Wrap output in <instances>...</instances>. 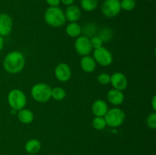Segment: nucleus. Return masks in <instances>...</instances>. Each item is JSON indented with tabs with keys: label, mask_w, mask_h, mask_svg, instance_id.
I'll return each mask as SVG.
<instances>
[{
	"label": "nucleus",
	"mask_w": 156,
	"mask_h": 155,
	"mask_svg": "<svg viewBox=\"0 0 156 155\" xmlns=\"http://www.w3.org/2000/svg\"><path fill=\"white\" fill-rule=\"evenodd\" d=\"M80 66L81 68L85 72L91 73L95 70L97 63H96L94 58L88 55V56H82L80 61Z\"/></svg>",
	"instance_id": "obj_15"
},
{
	"label": "nucleus",
	"mask_w": 156,
	"mask_h": 155,
	"mask_svg": "<svg viewBox=\"0 0 156 155\" xmlns=\"http://www.w3.org/2000/svg\"><path fill=\"white\" fill-rule=\"evenodd\" d=\"M44 18L45 22L53 27H62L66 21L65 13L59 6L49 7L46 9Z\"/></svg>",
	"instance_id": "obj_2"
},
{
	"label": "nucleus",
	"mask_w": 156,
	"mask_h": 155,
	"mask_svg": "<svg viewBox=\"0 0 156 155\" xmlns=\"http://www.w3.org/2000/svg\"><path fill=\"white\" fill-rule=\"evenodd\" d=\"M149 1H154V0H149Z\"/></svg>",
	"instance_id": "obj_31"
},
{
	"label": "nucleus",
	"mask_w": 156,
	"mask_h": 155,
	"mask_svg": "<svg viewBox=\"0 0 156 155\" xmlns=\"http://www.w3.org/2000/svg\"><path fill=\"white\" fill-rule=\"evenodd\" d=\"M108 100L114 106H119L123 103L124 100V94L121 91L117 89L110 90L107 94Z\"/></svg>",
	"instance_id": "obj_14"
},
{
	"label": "nucleus",
	"mask_w": 156,
	"mask_h": 155,
	"mask_svg": "<svg viewBox=\"0 0 156 155\" xmlns=\"http://www.w3.org/2000/svg\"><path fill=\"white\" fill-rule=\"evenodd\" d=\"M24 148H25V150L27 153H30V154H35V153H38L41 150V141L37 139H34V138L30 139L26 142Z\"/></svg>",
	"instance_id": "obj_18"
},
{
	"label": "nucleus",
	"mask_w": 156,
	"mask_h": 155,
	"mask_svg": "<svg viewBox=\"0 0 156 155\" xmlns=\"http://www.w3.org/2000/svg\"><path fill=\"white\" fill-rule=\"evenodd\" d=\"M13 21L12 17L6 13L0 14V36H8L12 32Z\"/></svg>",
	"instance_id": "obj_10"
},
{
	"label": "nucleus",
	"mask_w": 156,
	"mask_h": 155,
	"mask_svg": "<svg viewBox=\"0 0 156 155\" xmlns=\"http://www.w3.org/2000/svg\"><path fill=\"white\" fill-rule=\"evenodd\" d=\"M25 65V58L20 51H12L6 55L3 62V67L8 73L18 74Z\"/></svg>",
	"instance_id": "obj_1"
},
{
	"label": "nucleus",
	"mask_w": 156,
	"mask_h": 155,
	"mask_svg": "<svg viewBox=\"0 0 156 155\" xmlns=\"http://www.w3.org/2000/svg\"><path fill=\"white\" fill-rule=\"evenodd\" d=\"M98 81L102 85H107L111 83V75L107 73H101L98 76Z\"/></svg>",
	"instance_id": "obj_26"
},
{
	"label": "nucleus",
	"mask_w": 156,
	"mask_h": 155,
	"mask_svg": "<svg viewBox=\"0 0 156 155\" xmlns=\"http://www.w3.org/2000/svg\"><path fill=\"white\" fill-rule=\"evenodd\" d=\"M75 50L79 55L82 56H88L92 51L89 37L85 36H79L75 42Z\"/></svg>",
	"instance_id": "obj_8"
},
{
	"label": "nucleus",
	"mask_w": 156,
	"mask_h": 155,
	"mask_svg": "<svg viewBox=\"0 0 156 155\" xmlns=\"http://www.w3.org/2000/svg\"><path fill=\"white\" fill-rule=\"evenodd\" d=\"M17 115H18V120L23 124H30L34 121V118L33 112L25 108H23L18 111Z\"/></svg>",
	"instance_id": "obj_16"
},
{
	"label": "nucleus",
	"mask_w": 156,
	"mask_h": 155,
	"mask_svg": "<svg viewBox=\"0 0 156 155\" xmlns=\"http://www.w3.org/2000/svg\"><path fill=\"white\" fill-rule=\"evenodd\" d=\"M60 2L61 3H62V4L64 5L69 6L71 5H73L75 0H60Z\"/></svg>",
	"instance_id": "obj_28"
},
{
	"label": "nucleus",
	"mask_w": 156,
	"mask_h": 155,
	"mask_svg": "<svg viewBox=\"0 0 156 155\" xmlns=\"http://www.w3.org/2000/svg\"><path fill=\"white\" fill-rule=\"evenodd\" d=\"M98 36L101 38L103 42H107V41H109L112 37V31L109 28H104L103 30H101L100 34Z\"/></svg>",
	"instance_id": "obj_24"
},
{
	"label": "nucleus",
	"mask_w": 156,
	"mask_h": 155,
	"mask_svg": "<svg viewBox=\"0 0 156 155\" xmlns=\"http://www.w3.org/2000/svg\"><path fill=\"white\" fill-rule=\"evenodd\" d=\"M104 118L106 121L107 126L111 128H117L124 122L126 115L120 108H112L108 109Z\"/></svg>",
	"instance_id": "obj_5"
},
{
	"label": "nucleus",
	"mask_w": 156,
	"mask_h": 155,
	"mask_svg": "<svg viewBox=\"0 0 156 155\" xmlns=\"http://www.w3.org/2000/svg\"><path fill=\"white\" fill-rule=\"evenodd\" d=\"M54 74L58 81L61 82H66L72 77L71 68L66 63H59L55 68Z\"/></svg>",
	"instance_id": "obj_9"
},
{
	"label": "nucleus",
	"mask_w": 156,
	"mask_h": 155,
	"mask_svg": "<svg viewBox=\"0 0 156 155\" xmlns=\"http://www.w3.org/2000/svg\"><path fill=\"white\" fill-rule=\"evenodd\" d=\"M135 1H136V0H135Z\"/></svg>",
	"instance_id": "obj_32"
},
{
	"label": "nucleus",
	"mask_w": 156,
	"mask_h": 155,
	"mask_svg": "<svg viewBox=\"0 0 156 155\" xmlns=\"http://www.w3.org/2000/svg\"><path fill=\"white\" fill-rule=\"evenodd\" d=\"M151 106H152V109H153L154 112L156 111V96H153L152 99V101H151Z\"/></svg>",
	"instance_id": "obj_29"
},
{
	"label": "nucleus",
	"mask_w": 156,
	"mask_h": 155,
	"mask_svg": "<svg viewBox=\"0 0 156 155\" xmlns=\"http://www.w3.org/2000/svg\"><path fill=\"white\" fill-rule=\"evenodd\" d=\"M92 126L96 130H103L106 128L107 123L104 117L95 116L92 120Z\"/></svg>",
	"instance_id": "obj_21"
},
{
	"label": "nucleus",
	"mask_w": 156,
	"mask_h": 155,
	"mask_svg": "<svg viewBox=\"0 0 156 155\" xmlns=\"http://www.w3.org/2000/svg\"><path fill=\"white\" fill-rule=\"evenodd\" d=\"M121 11L120 0H105L101 5V12L107 18H114Z\"/></svg>",
	"instance_id": "obj_7"
},
{
	"label": "nucleus",
	"mask_w": 156,
	"mask_h": 155,
	"mask_svg": "<svg viewBox=\"0 0 156 155\" xmlns=\"http://www.w3.org/2000/svg\"><path fill=\"white\" fill-rule=\"evenodd\" d=\"M51 87L46 83H37L32 87L30 94L35 101L47 103L51 98Z\"/></svg>",
	"instance_id": "obj_3"
},
{
	"label": "nucleus",
	"mask_w": 156,
	"mask_h": 155,
	"mask_svg": "<svg viewBox=\"0 0 156 155\" xmlns=\"http://www.w3.org/2000/svg\"><path fill=\"white\" fill-rule=\"evenodd\" d=\"M111 84L114 89L123 91L127 88V78L121 72H115L111 75Z\"/></svg>",
	"instance_id": "obj_11"
},
{
	"label": "nucleus",
	"mask_w": 156,
	"mask_h": 155,
	"mask_svg": "<svg viewBox=\"0 0 156 155\" xmlns=\"http://www.w3.org/2000/svg\"><path fill=\"white\" fill-rule=\"evenodd\" d=\"M50 7H57L61 3L60 0H46Z\"/></svg>",
	"instance_id": "obj_27"
},
{
	"label": "nucleus",
	"mask_w": 156,
	"mask_h": 155,
	"mask_svg": "<svg viewBox=\"0 0 156 155\" xmlns=\"http://www.w3.org/2000/svg\"><path fill=\"white\" fill-rule=\"evenodd\" d=\"M67 35L71 37H79L82 32V28L78 23L70 22L66 27Z\"/></svg>",
	"instance_id": "obj_17"
},
{
	"label": "nucleus",
	"mask_w": 156,
	"mask_h": 155,
	"mask_svg": "<svg viewBox=\"0 0 156 155\" xmlns=\"http://www.w3.org/2000/svg\"><path fill=\"white\" fill-rule=\"evenodd\" d=\"M64 13H65L66 19L68 20L69 22H76L81 18L82 11L79 6L71 5L69 6H67Z\"/></svg>",
	"instance_id": "obj_12"
},
{
	"label": "nucleus",
	"mask_w": 156,
	"mask_h": 155,
	"mask_svg": "<svg viewBox=\"0 0 156 155\" xmlns=\"http://www.w3.org/2000/svg\"><path fill=\"white\" fill-rule=\"evenodd\" d=\"M135 0H121L120 1V8L121 10L126 11V12H130V11L133 10L136 7Z\"/></svg>",
	"instance_id": "obj_22"
},
{
	"label": "nucleus",
	"mask_w": 156,
	"mask_h": 155,
	"mask_svg": "<svg viewBox=\"0 0 156 155\" xmlns=\"http://www.w3.org/2000/svg\"><path fill=\"white\" fill-rule=\"evenodd\" d=\"M80 5L85 12H93L98 6V0H81Z\"/></svg>",
	"instance_id": "obj_19"
},
{
	"label": "nucleus",
	"mask_w": 156,
	"mask_h": 155,
	"mask_svg": "<svg viewBox=\"0 0 156 155\" xmlns=\"http://www.w3.org/2000/svg\"><path fill=\"white\" fill-rule=\"evenodd\" d=\"M146 125L151 129H156V112H153L149 114L146 119Z\"/></svg>",
	"instance_id": "obj_23"
},
{
	"label": "nucleus",
	"mask_w": 156,
	"mask_h": 155,
	"mask_svg": "<svg viewBox=\"0 0 156 155\" xmlns=\"http://www.w3.org/2000/svg\"><path fill=\"white\" fill-rule=\"evenodd\" d=\"M3 46H4V39H3V36H0V52L2 50Z\"/></svg>",
	"instance_id": "obj_30"
},
{
	"label": "nucleus",
	"mask_w": 156,
	"mask_h": 155,
	"mask_svg": "<svg viewBox=\"0 0 156 155\" xmlns=\"http://www.w3.org/2000/svg\"><path fill=\"white\" fill-rule=\"evenodd\" d=\"M90 42H91V45L92 49L95 50V49L100 48L103 45V40L99 36H93L91 39H90Z\"/></svg>",
	"instance_id": "obj_25"
},
{
	"label": "nucleus",
	"mask_w": 156,
	"mask_h": 155,
	"mask_svg": "<svg viewBox=\"0 0 156 155\" xmlns=\"http://www.w3.org/2000/svg\"><path fill=\"white\" fill-rule=\"evenodd\" d=\"M66 96V92L62 88L56 87L51 89V97L55 100L60 101L65 98Z\"/></svg>",
	"instance_id": "obj_20"
},
{
	"label": "nucleus",
	"mask_w": 156,
	"mask_h": 155,
	"mask_svg": "<svg viewBox=\"0 0 156 155\" xmlns=\"http://www.w3.org/2000/svg\"><path fill=\"white\" fill-rule=\"evenodd\" d=\"M109 109L108 103L103 100H97L91 106V111L94 116L104 117Z\"/></svg>",
	"instance_id": "obj_13"
},
{
	"label": "nucleus",
	"mask_w": 156,
	"mask_h": 155,
	"mask_svg": "<svg viewBox=\"0 0 156 155\" xmlns=\"http://www.w3.org/2000/svg\"><path fill=\"white\" fill-rule=\"evenodd\" d=\"M7 99L9 106L15 111H19L27 104V97L20 89L12 90L8 94Z\"/></svg>",
	"instance_id": "obj_4"
},
{
	"label": "nucleus",
	"mask_w": 156,
	"mask_h": 155,
	"mask_svg": "<svg viewBox=\"0 0 156 155\" xmlns=\"http://www.w3.org/2000/svg\"><path fill=\"white\" fill-rule=\"evenodd\" d=\"M93 58L95 60L96 63L104 67L109 66L113 62L112 53L108 49L103 46L94 50Z\"/></svg>",
	"instance_id": "obj_6"
}]
</instances>
